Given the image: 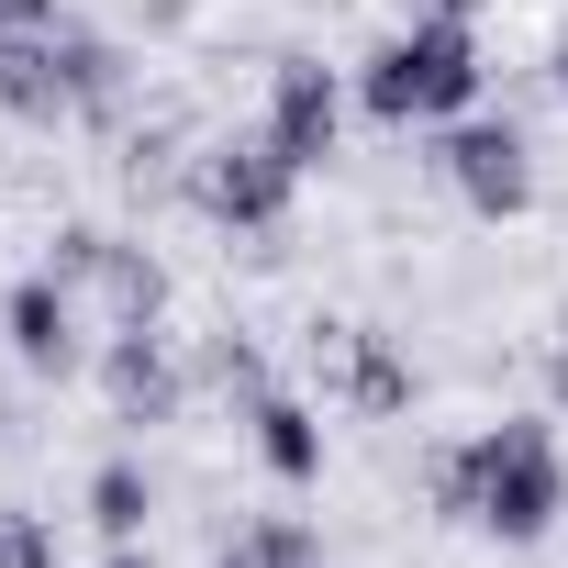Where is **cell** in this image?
I'll use <instances>...</instances> for the list:
<instances>
[{
    "mask_svg": "<svg viewBox=\"0 0 568 568\" xmlns=\"http://www.w3.org/2000/svg\"><path fill=\"white\" fill-rule=\"evenodd\" d=\"M68 12H57V0H0V34H57Z\"/></svg>",
    "mask_w": 568,
    "mask_h": 568,
    "instance_id": "obj_14",
    "label": "cell"
},
{
    "mask_svg": "<svg viewBox=\"0 0 568 568\" xmlns=\"http://www.w3.org/2000/svg\"><path fill=\"white\" fill-rule=\"evenodd\" d=\"M212 568H324V535H313L302 513H245V524L212 546Z\"/></svg>",
    "mask_w": 568,
    "mask_h": 568,
    "instance_id": "obj_12",
    "label": "cell"
},
{
    "mask_svg": "<svg viewBox=\"0 0 568 568\" xmlns=\"http://www.w3.org/2000/svg\"><path fill=\"white\" fill-rule=\"evenodd\" d=\"M346 79H357V112L379 134H446L457 112H479L490 45H479V23H390Z\"/></svg>",
    "mask_w": 568,
    "mask_h": 568,
    "instance_id": "obj_2",
    "label": "cell"
},
{
    "mask_svg": "<svg viewBox=\"0 0 568 568\" xmlns=\"http://www.w3.org/2000/svg\"><path fill=\"white\" fill-rule=\"evenodd\" d=\"M234 424H245V457H256L278 490H324V479H335V424H324V402H302V390H256Z\"/></svg>",
    "mask_w": 568,
    "mask_h": 568,
    "instance_id": "obj_10",
    "label": "cell"
},
{
    "mask_svg": "<svg viewBox=\"0 0 568 568\" xmlns=\"http://www.w3.org/2000/svg\"><path fill=\"white\" fill-rule=\"evenodd\" d=\"M90 335H101V313L68 291L57 267H23L12 291H0V346H12V368H23V379H79V368L101 357Z\"/></svg>",
    "mask_w": 568,
    "mask_h": 568,
    "instance_id": "obj_9",
    "label": "cell"
},
{
    "mask_svg": "<svg viewBox=\"0 0 568 568\" xmlns=\"http://www.w3.org/2000/svg\"><path fill=\"white\" fill-rule=\"evenodd\" d=\"M302 368H313V390H324L346 424H413V402H424V357H413L390 324L313 313V324H302Z\"/></svg>",
    "mask_w": 568,
    "mask_h": 568,
    "instance_id": "obj_5",
    "label": "cell"
},
{
    "mask_svg": "<svg viewBox=\"0 0 568 568\" xmlns=\"http://www.w3.org/2000/svg\"><path fill=\"white\" fill-rule=\"evenodd\" d=\"M90 379H101V424L112 435H168V424H190V402H201V379H190V357H179V335H101V357H90Z\"/></svg>",
    "mask_w": 568,
    "mask_h": 568,
    "instance_id": "obj_8",
    "label": "cell"
},
{
    "mask_svg": "<svg viewBox=\"0 0 568 568\" xmlns=\"http://www.w3.org/2000/svg\"><path fill=\"white\" fill-rule=\"evenodd\" d=\"M68 291L101 313V335H168V302H179V278L145 234H112V223H45V256Z\"/></svg>",
    "mask_w": 568,
    "mask_h": 568,
    "instance_id": "obj_3",
    "label": "cell"
},
{
    "mask_svg": "<svg viewBox=\"0 0 568 568\" xmlns=\"http://www.w3.org/2000/svg\"><path fill=\"white\" fill-rule=\"evenodd\" d=\"M413 501L490 546H546L568 524V435L557 413H490L468 435H435L413 457Z\"/></svg>",
    "mask_w": 568,
    "mask_h": 568,
    "instance_id": "obj_1",
    "label": "cell"
},
{
    "mask_svg": "<svg viewBox=\"0 0 568 568\" xmlns=\"http://www.w3.org/2000/svg\"><path fill=\"white\" fill-rule=\"evenodd\" d=\"M435 179H446V201H457L468 223H524V212L546 201L535 134H524L513 112H457V123L435 134Z\"/></svg>",
    "mask_w": 568,
    "mask_h": 568,
    "instance_id": "obj_6",
    "label": "cell"
},
{
    "mask_svg": "<svg viewBox=\"0 0 568 568\" xmlns=\"http://www.w3.org/2000/svg\"><path fill=\"white\" fill-rule=\"evenodd\" d=\"M346 112H357V79L324 57V45H278L267 57V101H256V134L291 156L302 179H324L346 156Z\"/></svg>",
    "mask_w": 568,
    "mask_h": 568,
    "instance_id": "obj_7",
    "label": "cell"
},
{
    "mask_svg": "<svg viewBox=\"0 0 568 568\" xmlns=\"http://www.w3.org/2000/svg\"><path fill=\"white\" fill-rule=\"evenodd\" d=\"M101 568H156V557L145 546H101Z\"/></svg>",
    "mask_w": 568,
    "mask_h": 568,
    "instance_id": "obj_17",
    "label": "cell"
},
{
    "mask_svg": "<svg viewBox=\"0 0 568 568\" xmlns=\"http://www.w3.org/2000/svg\"><path fill=\"white\" fill-rule=\"evenodd\" d=\"M0 179H12V145H0Z\"/></svg>",
    "mask_w": 568,
    "mask_h": 568,
    "instance_id": "obj_18",
    "label": "cell"
},
{
    "mask_svg": "<svg viewBox=\"0 0 568 568\" xmlns=\"http://www.w3.org/2000/svg\"><path fill=\"white\" fill-rule=\"evenodd\" d=\"M79 513H90V535H101V546H145V524L168 513V490H156L145 446H112V457L79 479Z\"/></svg>",
    "mask_w": 568,
    "mask_h": 568,
    "instance_id": "obj_11",
    "label": "cell"
},
{
    "mask_svg": "<svg viewBox=\"0 0 568 568\" xmlns=\"http://www.w3.org/2000/svg\"><path fill=\"white\" fill-rule=\"evenodd\" d=\"M0 568H57V513L0 501Z\"/></svg>",
    "mask_w": 568,
    "mask_h": 568,
    "instance_id": "obj_13",
    "label": "cell"
},
{
    "mask_svg": "<svg viewBox=\"0 0 568 568\" xmlns=\"http://www.w3.org/2000/svg\"><path fill=\"white\" fill-rule=\"evenodd\" d=\"M490 0H402V23H479Z\"/></svg>",
    "mask_w": 568,
    "mask_h": 568,
    "instance_id": "obj_15",
    "label": "cell"
},
{
    "mask_svg": "<svg viewBox=\"0 0 568 568\" xmlns=\"http://www.w3.org/2000/svg\"><path fill=\"white\" fill-rule=\"evenodd\" d=\"M546 90H557V112H568V34L546 45Z\"/></svg>",
    "mask_w": 568,
    "mask_h": 568,
    "instance_id": "obj_16",
    "label": "cell"
},
{
    "mask_svg": "<svg viewBox=\"0 0 568 568\" xmlns=\"http://www.w3.org/2000/svg\"><path fill=\"white\" fill-rule=\"evenodd\" d=\"M179 201H190L223 245H267V234H291V212H302V168L278 156L256 123H245V134H201Z\"/></svg>",
    "mask_w": 568,
    "mask_h": 568,
    "instance_id": "obj_4",
    "label": "cell"
}]
</instances>
